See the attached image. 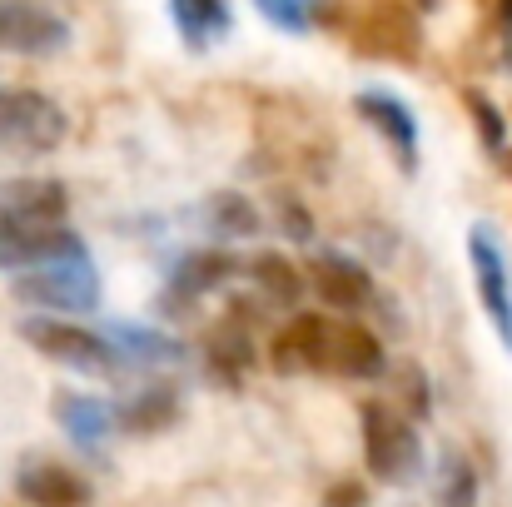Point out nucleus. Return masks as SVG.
<instances>
[{
  "instance_id": "nucleus-1",
  "label": "nucleus",
  "mask_w": 512,
  "mask_h": 507,
  "mask_svg": "<svg viewBox=\"0 0 512 507\" xmlns=\"http://www.w3.org/2000/svg\"><path fill=\"white\" fill-rule=\"evenodd\" d=\"M10 289H15V299L55 309V314H90L100 304V274H95V259L85 244H75L45 264H30L25 274H15Z\"/></svg>"
},
{
  "instance_id": "nucleus-2",
  "label": "nucleus",
  "mask_w": 512,
  "mask_h": 507,
  "mask_svg": "<svg viewBox=\"0 0 512 507\" xmlns=\"http://www.w3.org/2000/svg\"><path fill=\"white\" fill-rule=\"evenodd\" d=\"M363 463L378 483H413L423 473V443L413 418H403L388 403H363Z\"/></svg>"
},
{
  "instance_id": "nucleus-3",
  "label": "nucleus",
  "mask_w": 512,
  "mask_h": 507,
  "mask_svg": "<svg viewBox=\"0 0 512 507\" xmlns=\"http://www.w3.org/2000/svg\"><path fill=\"white\" fill-rule=\"evenodd\" d=\"M70 135L65 110L25 85H0V150L10 155H50Z\"/></svg>"
},
{
  "instance_id": "nucleus-4",
  "label": "nucleus",
  "mask_w": 512,
  "mask_h": 507,
  "mask_svg": "<svg viewBox=\"0 0 512 507\" xmlns=\"http://www.w3.org/2000/svg\"><path fill=\"white\" fill-rule=\"evenodd\" d=\"M20 338H25L35 353H45L50 363H65V368L95 373V378L120 373V363H125L105 334L80 329V324H65V319H20Z\"/></svg>"
},
{
  "instance_id": "nucleus-5",
  "label": "nucleus",
  "mask_w": 512,
  "mask_h": 507,
  "mask_svg": "<svg viewBox=\"0 0 512 507\" xmlns=\"http://www.w3.org/2000/svg\"><path fill=\"white\" fill-rule=\"evenodd\" d=\"M70 189L60 179H5L0 184V234H55L70 229Z\"/></svg>"
},
{
  "instance_id": "nucleus-6",
  "label": "nucleus",
  "mask_w": 512,
  "mask_h": 507,
  "mask_svg": "<svg viewBox=\"0 0 512 507\" xmlns=\"http://www.w3.org/2000/svg\"><path fill=\"white\" fill-rule=\"evenodd\" d=\"M70 25L45 5H0V50L5 55H60Z\"/></svg>"
},
{
  "instance_id": "nucleus-7",
  "label": "nucleus",
  "mask_w": 512,
  "mask_h": 507,
  "mask_svg": "<svg viewBox=\"0 0 512 507\" xmlns=\"http://www.w3.org/2000/svg\"><path fill=\"white\" fill-rule=\"evenodd\" d=\"M468 259H473L478 299H483V309H488L493 329H498V338L508 343V353H512V279H508V259H503V249L488 239V229H473V239H468Z\"/></svg>"
},
{
  "instance_id": "nucleus-8",
  "label": "nucleus",
  "mask_w": 512,
  "mask_h": 507,
  "mask_svg": "<svg viewBox=\"0 0 512 507\" xmlns=\"http://www.w3.org/2000/svg\"><path fill=\"white\" fill-rule=\"evenodd\" d=\"M329 329L334 319L324 314H294L279 334H274V368L279 373H329Z\"/></svg>"
},
{
  "instance_id": "nucleus-9",
  "label": "nucleus",
  "mask_w": 512,
  "mask_h": 507,
  "mask_svg": "<svg viewBox=\"0 0 512 507\" xmlns=\"http://www.w3.org/2000/svg\"><path fill=\"white\" fill-rule=\"evenodd\" d=\"M353 110L393 145V155H398V165L413 169L418 165V120H413V110L393 95V90H363L358 100H353Z\"/></svg>"
},
{
  "instance_id": "nucleus-10",
  "label": "nucleus",
  "mask_w": 512,
  "mask_h": 507,
  "mask_svg": "<svg viewBox=\"0 0 512 507\" xmlns=\"http://www.w3.org/2000/svg\"><path fill=\"white\" fill-rule=\"evenodd\" d=\"M15 493L30 507H90L95 488L65 463H25L15 473Z\"/></svg>"
},
{
  "instance_id": "nucleus-11",
  "label": "nucleus",
  "mask_w": 512,
  "mask_h": 507,
  "mask_svg": "<svg viewBox=\"0 0 512 507\" xmlns=\"http://www.w3.org/2000/svg\"><path fill=\"white\" fill-rule=\"evenodd\" d=\"M309 274H314V289L324 294V304L339 314H358L373 304V274L348 254H319Z\"/></svg>"
},
{
  "instance_id": "nucleus-12",
  "label": "nucleus",
  "mask_w": 512,
  "mask_h": 507,
  "mask_svg": "<svg viewBox=\"0 0 512 507\" xmlns=\"http://www.w3.org/2000/svg\"><path fill=\"white\" fill-rule=\"evenodd\" d=\"M383 363H388L383 343L368 334L363 324L334 319V329H329V373L334 378H378Z\"/></svg>"
},
{
  "instance_id": "nucleus-13",
  "label": "nucleus",
  "mask_w": 512,
  "mask_h": 507,
  "mask_svg": "<svg viewBox=\"0 0 512 507\" xmlns=\"http://www.w3.org/2000/svg\"><path fill=\"white\" fill-rule=\"evenodd\" d=\"M170 20L189 50H209L214 40H224L234 30L229 0H170Z\"/></svg>"
},
{
  "instance_id": "nucleus-14",
  "label": "nucleus",
  "mask_w": 512,
  "mask_h": 507,
  "mask_svg": "<svg viewBox=\"0 0 512 507\" xmlns=\"http://www.w3.org/2000/svg\"><path fill=\"white\" fill-rule=\"evenodd\" d=\"M234 274V259L224 254V249H194V254H184L179 264H174L170 274V299L179 304H194V299H204L209 289H219L224 279Z\"/></svg>"
},
{
  "instance_id": "nucleus-15",
  "label": "nucleus",
  "mask_w": 512,
  "mask_h": 507,
  "mask_svg": "<svg viewBox=\"0 0 512 507\" xmlns=\"http://www.w3.org/2000/svg\"><path fill=\"white\" fill-rule=\"evenodd\" d=\"M55 418L80 448H100L110 438V428H115V413L100 398H85V393H60L55 398Z\"/></svg>"
},
{
  "instance_id": "nucleus-16",
  "label": "nucleus",
  "mask_w": 512,
  "mask_h": 507,
  "mask_svg": "<svg viewBox=\"0 0 512 507\" xmlns=\"http://www.w3.org/2000/svg\"><path fill=\"white\" fill-rule=\"evenodd\" d=\"M174 413H179L174 388H145V393H135V398L115 413V423H120L125 433H160V428L174 423Z\"/></svg>"
},
{
  "instance_id": "nucleus-17",
  "label": "nucleus",
  "mask_w": 512,
  "mask_h": 507,
  "mask_svg": "<svg viewBox=\"0 0 512 507\" xmlns=\"http://www.w3.org/2000/svg\"><path fill=\"white\" fill-rule=\"evenodd\" d=\"M204 224H209V234H219V239H249V234H259V209H254L244 194L224 189V194H209Z\"/></svg>"
},
{
  "instance_id": "nucleus-18",
  "label": "nucleus",
  "mask_w": 512,
  "mask_h": 507,
  "mask_svg": "<svg viewBox=\"0 0 512 507\" xmlns=\"http://www.w3.org/2000/svg\"><path fill=\"white\" fill-rule=\"evenodd\" d=\"M254 284L264 299H274L279 309H294L304 299V274L284 259V254H259L254 259Z\"/></svg>"
},
{
  "instance_id": "nucleus-19",
  "label": "nucleus",
  "mask_w": 512,
  "mask_h": 507,
  "mask_svg": "<svg viewBox=\"0 0 512 507\" xmlns=\"http://www.w3.org/2000/svg\"><path fill=\"white\" fill-rule=\"evenodd\" d=\"M105 338H115V353H130V358H145V363H179L184 348L174 338L155 334V329H135V324H115Z\"/></svg>"
},
{
  "instance_id": "nucleus-20",
  "label": "nucleus",
  "mask_w": 512,
  "mask_h": 507,
  "mask_svg": "<svg viewBox=\"0 0 512 507\" xmlns=\"http://www.w3.org/2000/svg\"><path fill=\"white\" fill-rule=\"evenodd\" d=\"M438 507H478V473H473V463L463 453H443Z\"/></svg>"
},
{
  "instance_id": "nucleus-21",
  "label": "nucleus",
  "mask_w": 512,
  "mask_h": 507,
  "mask_svg": "<svg viewBox=\"0 0 512 507\" xmlns=\"http://www.w3.org/2000/svg\"><path fill=\"white\" fill-rule=\"evenodd\" d=\"M264 20H274L279 30L289 35H304L314 20H319V0H254Z\"/></svg>"
},
{
  "instance_id": "nucleus-22",
  "label": "nucleus",
  "mask_w": 512,
  "mask_h": 507,
  "mask_svg": "<svg viewBox=\"0 0 512 507\" xmlns=\"http://www.w3.org/2000/svg\"><path fill=\"white\" fill-rule=\"evenodd\" d=\"M468 110H473V120H478V135H483V145H488L493 155H503V145H508V125H503L498 105H493L488 95L468 90Z\"/></svg>"
},
{
  "instance_id": "nucleus-23",
  "label": "nucleus",
  "mask_w": 512,
  "mask_h": 507,
  "mask_svg": "<svg viewBox=\"0 0 512 507\" xmlns=\"http://www.w3.org/2000/svg\"><path fill=\"white\" fill-rule=\"evenodd\" d=\"M324 507H368V493H363V483L343 478V483H334V488L324 493Z\"/></svg>"
},
{
  "instance_id": "nucleus-24",
  "label": "nucleus",
  "mask_w": 512,
  "mask_h": 507,
  "mask_svg": "<svg viewBox=\"0 0 512 507\" xmlns=\"http://www.w3.org/2000/svg\"><path fill=\"white\" fill-rule=\"evenodd\" d=\"M284 219H289V239H309V229H314L309 214H299L294 204H284Z\"/></svg>"
},
{
  "instance_id": "nucleus-25",
  "label": "nucleus",
  "mask_w": 512,
  "mask_h": 507,
  "mask_svg": "<svg viewBox=\"0 0 512 507\" xmlns=\"http://www.w3.org/2000/svg\"><path fill=\"white\" fill-rule=\"evenodd\" d=\"M0 5H40V0H0Z\"/></svg>"
},
{
  "instance_id": "nucleus-26",
  "label": "nucleus",
  "mask_w": 512,
  "mask_h": 507,
  "mask_svg": "<svg viewBox=\"0 0 512 507\" xmlns=\"http://www.w3.org/2000/svg\"><path fill=\"white\" fill-rule=\"evenodd\" d=\"M418 5H438V0H418Z\"/></svg>"
}]
</instances>
